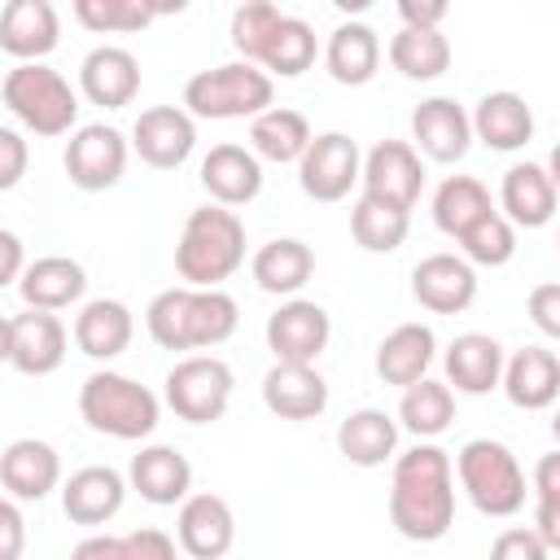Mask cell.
Masks as SVG:
<instances>
[{"label":"cell","mask_w":560,"mask_h":560,"mask_svg":"<svg viewBox=\"0 0 560 560\" xmlns=\"http://www.w3.org/2000/svg\"><path fill=\"white\" fill-rule=\"evenodd\" d=\"M389 525L407 542H438L455 525V472L438 442H416L394 455L389 477Z\"/></svg>","instance_id":"1"},{"label":"cell","mask_w":560,"mask_h":560,"mask_svg":"<svg viewBox=\"0 0 560 560\" xmlns=\"http://www.w3.org/2000/svg\"><path fill=\"white\" fill-rule=\"evenodd\" d=\"M241 324V306L223 289H162L149 311L144 328L162 350H210L223 346Z\"/></svg>","instance_id":"2"},{"label":"cell","mask_w":560,"mask_h":560,"mask_svg":"<svg viewBox=\"0 0 560 560\" xmlns=\"http://www.w3.org/2000/svg\"><path fill=\"white\" fill-rule=\"evenodd\" d=\"M245 262V223L236 210L223 206H197L184 219L179 245H175V271L188 289H219L228 276H236Z\"/></svg>","instance_id":"3"},{"label":"cell","mask_w":560,"mask_h":560,"mask_svg":"<svg viewBox=\"0 0 560 560\" xmlns=\"http://www.w3.org/2000/svg\"><path fill=\"white\" fill-rule=\"evenodd\" d=\"M79 416L92 433L101 438H118V442H140L158 429L162 420V402L149 385H140L127 372H92L79 385Z\"/></svg>","instance_id":"4"},{"label":"cell","mask_w":560,"mask_h":560,"mask_svg":"<svg viewBox=\"0 0 560 560\" xmlns=\"http://www.w3.org/2000/svg\"><path fill=\"white\" fill-rule=\"evenodd\" d=\"M271 96H276V83L271 74H262L254 61H223V66H210V70H197L188 83H184V114L197 122V118H210V122H228V118H258L262 109H271Z\"/></svg>","instance_id":"5"},{"label":"cell","mask_w":560,"mask_h":560,"mask_svg":"<svg viewBox=\"0 0 560 560\" xmlns=\"http://www.w3.org/2000/svg\"><path fill=\"white\" fill-rule=\"evenodd\" d=\"M451 472L459 477L464 494L472 499V508L481 516H494V521H508L525 508V494H529V481H525V468L521 459L494 442V438H472L459 446Z\"/></svg>","instance_id":"6"},{"label":"cell","mask_w":560,"mask_h":560,"mask_svg":"<svg viewBox=\"0 0 560 560\" xmlns=\"http://www.w3.org/2000/svg\"><path fill=\"white\" fill-rule=\"evenodd\" d=\"M0 101L9 105V114L35 131V136H66L79 122V92L70 88L66 74H57L44 61H22L4 74L0 83Z\"/></svg>","instance_id":"7"},{"label":"cell","mask_w":560,"mask_h":560,"mask_svg":"<svg viewBox=\"0 0 560 560\" xmlns=\"http://www.w3.org/2000/svg\"><path fill=\"white\" fill-rule=\"evenodd\" d=\"M232 385H236V376L219 354H184L166 372L162 398L179 420L214 424V420H223V411L232 402Z\"/></svg>","instance_id":"8"},{"label":"cell","mask_w":560,"mask_h":560,"mask_svg":"<svg viewBox=\"0 0 560 560\" xmlns=\"http://www.w3.org/2000/svg\"><path fill=\"white\" fill-rule=\"evenodd\" d=\"M61 166L70 175L74 188L83 192H105L122 179L127 171V136L109 122H88V127H74L70 140H66V153H61Z\"/></svg>","instance_id":"9"},{"label":"cell","mask_w":560,"mask_h":560,"mask_svg":"<svg viewBox=\"0 0 560 560\" xmlns=\"http://www.w3.org/2000/svg\"><path fill=\"white\" fill-rule=\"evenodd\" d=\"M359 144L346 131H319L298 158V184L311 201H341L359 184Z\"/></svg>","instance_id":"10"},{"label":"cell","mask_w":560,"mask_h":560,"mask_svg":"<svg viewBox=\"0 0 560 560\" xmlns=\"http://www.w3.org/2000/svg\"><path fill=\"white\" fill-rule=\"evenodd\" d=\"M359 184H363V197H376V201L411 214V206L420 201V188H424V162L407 140H381L368 149V158L359 166Z\"/></svg>","instance_id":"11"},{"label":"cell","mask_w":560,"mask_h":560,"mask_svg":"<svg viewBox=\"0 0 560 560\" xmlns=\"http://www.w3.org/2000/svg\"><path fill=\"white\" fill-rule=\"evenodd\" d=\"M262 337H267V350L276 354V363H315L328 350L332 319L319 302L289 298L267 315Z\"/></svg>","instance_id":"12"},{"label":"cell","mask_w":560,"mask_h":560,"mask_svg":"<svg viewBox=\"0 0 560 560\" xmlns=\"http://www.w3.org/2000/svg\"><path fill=\"white\" fill-rule=\"evenodd\" d=\"M175 542L192 560H223L236 542V516L223 494L197 490L175 512Z\"/></svg>","instance_id":"13"},{"label":"cell","mask_w":560,"mask_h":560,"mask_svg":"<svg viewBox=\"0 0 560 560\" xmlns=\"http://www.w3.org/2000/svg\"><path fill=\"white\" fill-rule=\"evenodd\" d=\"M192 144H197V122L179 105L140 109V118L131 127V149L153 171H179L192 158Z\"/></svg>","instance_id":"14"},{"label":"cell","mask_w":560,"mask_h":560,"mask_svg":"<svg viewBox=\"0 0 560 560\" xmlns=\"http://www.w3.org/2000/svg\"><path fill=\"white\" fill-rule=\"evenodd\" d=\"M411 149L424 153L429 162H459L472 144V127H468V109L455 96H429L411 109Z\"/></svg>","instance_id":"15"},{"label":"cell","mask_w":560,"mask_h":560,"mask_svg":"<svg viewBox=\"0 0 560 560\" xmlns=\"http://www.w3.org/2000/svg\"><path fill=\"white\" fill-rule=\"evenodd\" d=\"M127 486L153 508H179L192 494V464L179 446L153 442V446H140L131 455Z\"/></svg>","instance_id":"16"},{"label":"cell","mask_w":560,"mask_h":560,"mask_svg":"<svg viewBox=\"0 0 560 560\" xmlns=\"http://www.w3.org/2000/svg\"><path fill=\"white\" fill-rule=\"evenodd\" d=\"M411 298L433 315H459L477 298V271L459 254H429L411 267Z\"/></svg>","instance_id":"17"},{"label":"cell","mask_w":560,"mask_h":560,"mask_svg":"<svg viewBox=\"0 0 560 560\" xmlns=\"http://www.w3.org/2000/svg\"><path fill=\"white\" fill-rule=\"evenodd\" d=\"M499 214L512 228H547L556 214V171L547 162H516L499 184Z\"/></svg>","instance_id":"18"},{"label":"cell","mask_w":560,"mask_h":560,"mask_svg":"<svg viewBox=\"0 0 560 560\" xmlns=\"http://www.w3.org/2000/svg\"><path fill=\"white\" fill-rule=\"evenodd\" d=\"M0 486L18 503H39L61 486V455L44 438H18L0 455Z\"/></svg>","instance_id":"19"},{"label":"cell","mask_w":560,"mask_h":560,"mask_svg":"<svg viewBox=\"0 0 560 560\" xmlns=\"http://www.w3.org/2000/svg\"><path fill=\"white\" fill-rule=\"evenodd\" d=\"M262 407L280 420H315L328 407V381L315 363H271L262 376Z\"/></svg>","instance_id":"20"},{"label":"cell","mask_w":560,"mask_h":560,"mask_svg":"<svg viewBox=\"0 0 560 560\" xmlns=\"http://www.w3.org/2000/svg\"><path fill=\"white\" fill-rule=\"evenodd\" d=\"M79 92L101 105V109H122L136 101L140 92V61L131 48H118V44H101L83 57L79 66Z\"/></svg>","instance_id":"21"},{"label":"cell","mask_w":560,"mask_h":560,"mask_svg":"<svg viewBox=\"0 0 560 560\" xmlns=\"http://www.w3.org/2000/svg\"><path fill=\"white\" fill-rule=\"evenodd\" d=\"M127 499V477L109 464H88L61 481V512L74 525H105Z\"/></svg>","instance_id":"22"},{"label":"cell","mask_w":560,"mask_h":560,"mask_svg":"<svg viewBox=\"0 0 560 560\" xmlns=\"http://www.w3.org/2000/svg\"><path fill=\"white\" fill-rule=\"evenodd\" d=\"M61 39V18L48 0H9L0 9V48L22 61H44Z\"/></svg>","instance_id":"23"},{"label":"cell","mask_w":560,"mask_h":560,"mask_svg":"<svg viewBox=\"0 0 560 560\" xmlns=\"http://www.w3.org/2000/svg\"><path fill=\"white\" fill-rule=\"evenodd\" d=\"M201 188L223 210L249 206L262 192V162L245 144H214L201 158Z\"/></svg>","instance_id":"24"},{"label":"cell","mask_w":560,"mask_h":560,"mask_svg":"<svg viewBox=\"0 0 560 560\" xmlns=\"http://www.w3.org/2000/svg\"><path fill=\"white\" fill-rule=\"evenodd\" d=\"M433 354H438V337H433V328L420 324V319H411V324H398V328H389V332L381 337L372 368H376V376H381L385 385L407 389V385H416V381L429 376Z\"/></svg>","instance_id":"25"},{"label":"cell","mask_w":560,"mask_h":560,"mask_svg":"<svg viewBox=\"0 0 560 560\" xmlns=\"http://www.w3.org/2000/svg\"><path fill=\"white\" fill-rule=\"evenodd\" d=\"M442 368H446V381L442 385H455L451 394H490L499 389V376H503V346L490 337V332H459L446 354H442Z\"/></svg>","instance_id":"26"},{"label":"cell","mask_w":560,"mask_h":560,"mask_svg":"<svg viewBox=\"0 0 560 560\" xmlns=\"http://www.w3.org/2000/svg\"><path fill=\"white\" fill-rule=\"evenodd\" d=\"M472 140H481L494 153H516L534 140V109L516 92H486L477 109L468 114Z\"/></svg>","instance_id":"27"},{"label":"cell","mask_w":560,"mask_h":560,"mask_svg":"<svg viewBox=\"0 0 560 560\" xmlns=\"http://www.w3.org/2000/svg\"><path fill=\"white\" fill-rule=\"evenodd\" d=\"M83 289H88V271H83V262L66 258V254H44V258L26 262L18 276V293H22L26 311H66L83 298Z\"/></svg>","instance_id":"28"},{"label":"cell","mask_w":560,"mask_h":560,"mask_svg":"<svg viewBox=\"0 0 560 560\" xmlns=\"http://www.w3.org/2000/svg\"><path fill=\"white\" fill-rule=\"evenodd\" d=\"M9 363L22 376H52L66 363V324L52 311H22V315H13Z\"/></svg>","instance_id":"29"},{"label":"cell","mask_w":560,"mask_h":560,"mask_svg":"<svg viewBox=\"0 0 560 560\" xmlns=\"http://www.w3.org/2000/svg\"><path fill=\"white\" fill-rule=\"evenodd\" d=\"M499 389L508 394L512 407L521 411H542L560 394V359L547 346H525L512 359H503Z\"/></svg>","instance_id":"30"},{"label":"cell","mask_w":560,"mask_h":560,"mask_svg":"<svg viewBox=\"0 0 560 560\" xmlns=\"http://www.w3.org/2000/svg\"><path fill=\"white\" fill-rule=\"evenodd\" d=\"M131 332H136L131 306L118 302V298H92V302L74 315V346H79L88 359H96V363L118 359V354L131 346Z\"/></svg>","instance_id":"31"},{"label":"cell","mask_w":560,"mask_h":560,"mask_svg":"<svg viewBox=\"0 0 560 560\" xmlns=\"http://www.w3.org/2000/svg\"><path fill=\"white\" fill-rule=\"evenodd\" d=\"M337 451L354 468H381L398 455V420L381 407H359L337 424Z\"/></svg>","instance_id":"32"},{"label":"cell","mask_w":560,"mask_h":560,"mask_svg":"<svg viewBox=\"0 0 560 560\" xmlns=\"http://www.w3.org/2000/svg\"><path fill=\"white\" fill-rule=\"evenodd\" d=\"M249 271H254V284L262 293H276V298H293L311 276H315V254L306 241L298 236H276L267 245H258V254L249 258Z\"/></svg>","instance_id":"33"},{"label":"cell","mask_w":560,"mask_h":560,"mask_svg":"<svg viewBox=\"0 0 560 560\" xmlns=\"http://www.w3.org/2000/svg\"><path fill=\"white\" fill-rule=\"evenodd\" d=\"M324 66L328 74L341 83V88H363L376 79L381 70V39L368 22H341L332 35H328V48H324Z\"/></svg>","instance_id":"34"},{"label":"cell","mask_w":560,"mask_h":560,"mask_svg":"<svg viewBox=\"0 0 560 560\" xmlns=\"http://www.w3.org/2000/svg\"><path fill=\"white\" fill-rule=\"evenodd\" d=\"M306 144H311V122L298 109L271 105L258 118H249V153L258 162L289 166V162H298L306 153Z\"/></svg>","instance_id":"35"},{"label":"cell","mask_w":560,"mask_h":560,"mask_svg":"<svg viewBox=\"0 0 560 560\" xmlns=\"http://www.w3.org/2000/svg\"><path fill=\"white\" fill-rule=\"evenodd\" d=\"M315 26L311 22H302V18H293V13H280V22L271 26V35L262 39V48H258V57H254V66L262 70V74H280V79H298L302 70H311V61H315Z\"/></svg>","instance_id":"36"},{"label":"cell","mask_w":560,"mask_h":560,"mask_svg":"<svg viewBox=\"0 0 560 560\" xmlns=\"http://www.w3.org/2000/svg\"><path fill=\"white\" fill-rule=\"evenodd\" d=\"M486 214H494V201H490V188L481 179H472V175H446L438 184V192H433V223L451 241H459Z\"/></svg>","instance_id":"37"},{"label":"cell","mask_w":560,"mask_h":560,"mask_svg":"<svg viewBox=\"0 0 560 560\" xmlns=\"http://www.w3.org/2000/svg\"><path fill=\"white\" fill-rule=\"evenodd\" d=\"M451 420H455V394H451V385L424 376V381H416V385L402 389V398H398V429H407L411 438L433 442L438 433L451 429Z\"/></svg>","instance_id":"38"},{"label":"cell","mask_w":560,"mask_h":560,"mask_svg":"<svg viewBox=\"0 0 560 560\" xmlns=\"http://www.w3.org/2000/svg\"><path fill=\"white\" fill-rule=\"evenodd\" d=\"M389 66L411 79V83H429L442 79L451 70V39L442 31H411L398 26V35L389 39Z\"/></svg>","instance_id":"39"},{"label":"cell","mask_w":560,"mask_h":560,"mask_svg":"<svg viewBox=\"0 0 560 560\" xmlns=\"http://www.w3.org/2000/svg\"><path fill=\"white\" fill-rule=\"evenodd\" d=\"M411 232V214L407 210H394L376 197H359L350 206V236L359 249L368 254H394Z\"/></svg>","instance_id":"40"},{"label":"cell","mask_w":560,"mask_h":560,"mask_svg":"<svg viewBox=\"0 0 560 560\" xmlns=\"http://www.w3.org/2000/svg\"><path fill=\"white\" fill-rule=\"evenodd\" d=\"M74 18L96 35H131L158 18L153 0H74Z\"/></svg>","instance_id":"41"},{"label":"cell","mask_w":560,"mask_h":560,"mask_svg":"<svg viewBox=\"0 0 560 560\" xmlns=\"http://www.w3.org/2000/svg\"><path fill=\"white\" fill-rule=\"evenodd\" d=\"M464 254V262L477 271V267H503V262H512V254H516V228L494 210V214H486L481 223H472L459 241H455Z\"/></svg>","instance_id":"42"},{"label":"cell","mask_w":560,"mask_h":560,"mask_svg":"<svg viewBox=\"0 0 560 560\" xmlns=\"http://www.w3.org/2000/svg\"><path fill=\"white\" fill-rule=\"evenodd\" d=\"M551 551L560 547V455L547 451L534 464V525H529Z\"/></svg>","instance_id":"43"},{"label":"cell","mask_w":560,"mask_h":560,"mask_svg":"<svg viewBox=\"0 0 560 560\" xmlns=\"http://www.w3.org/2000/svg\"><path fill=\"white\" fill-rule=\"evenodd\" d=\"M276 22H280V4H271V0H245V4L232 9L228 35H232V48L241 52V61L258 57V48H262V39L271 35Z\"/></svg>","instance_id":"44"},{"label":"cell","mask_w":560,"mask_h":560,"mask_svg":"<svg viewBox=\"0 0 560 560\" xmlns=\"http://www.w3.org/2000/svg\"><path fill=\"white\" fill-rule=\"evenodd\" d=\"M118 560H175V538L166 529L140 525L131 534H118Z\"/></svg>","instance_id":"45"},{"label":"cell","mask_w":560,"mask_h":560,"mask_svg":"<svg viewBox=\"0 0 560 560\" xmlns=\"http://www.w3.org/2000/svg\"><path fill=\"white\" fill-rule=\"evenodd\" d=\"M490 560H551V547L529 525H512L490 542Z\"/></svg>","instance_id":"46"},{"label":"cell","mask_w":560,"mask_h":560,"mask_svg":"<svg viewBox=\"0 0 560 560\" xmlns=\"http://www.w3.org/2000/svg\"><path fill=\"white\" fill-rule=\"evenodd\" d=\"M529 319L542 337H560V284L542 280L529 289Z\"/></svg>","instance_id":"47"},{"label":"cell","mask_w":560,"mask_h":560,"mask_svg":"<svg viewBox=\"0 0 560 560\" xmlns=\"http://www.w3.org/2000/svg\"><path fill=\"white\" fill-rule=\"evenodd\" d=\"M26 162H31L26 140H22L13 127H0V192H9V188H18V184H22Z\"/></svg>","instance_id":"48"},{"label":"cell","mask_w":560,"mask_h":560,"mask_svg":"<svg viewBox=\"0 0 560 560\" xmlns=\"http://www.w3.org/2000/svg\"><path fill=\"white\" fill-rule=\"evenodd\" d=\"M26 551V521L13 499H0V560H22Z\"/></svg>","instance_id":"49"},{"label":"cell","mask_w":560,"mask_h":560,"mask_svg":"<svg viewBox=\"0 0 560 560\" xmlns=\"http://www.w3.org/2000/svg\"><path fill=\"white\" fill-rule=\"evenodd\" d=\"M446 13H451L446 0H398V18L411 31H442Z\"/></svg>","instance_id":"50"},{"label":"cell","mask_w":560,"mask_h":560,"mask_svg":"<svg viewBox=\"0 0 560 560\" xmlns=\"http://www.w3.org/2000/svg\"><path fill=\"white\" fill-rule=\"evenodd\" d=\"M22 267H26L22 236H18V232H9V228H0V289H4V284H18Z\"/></svg>","instance_id":"51"},{"label":"cell","mask_w":560,"mask_h":560,"mask_svg":"<svg viewBox=\"0 0 560 560\" xmlns=\"http://www.w3.org/2000/svg\"><path fill=\"white\" fill-rule=\"evenodd\" d=\"M70 560H118V534H92V538H83L70 551Z\"/></svg>","instance_id":"52"},{"label":"cell","mask_w":560,"mask_h":560,"mask_svg":"<svg viewBox=\"0 0 560 560\" xmlns=\"http://www.w3.org/2000/svg\"><path fill=\"white\" fill-rule=\"evenodd\" d=\"M9 350H13V319L0 315V363H9Z\"/></svg>","instance_id":"53"}]
</instances>
